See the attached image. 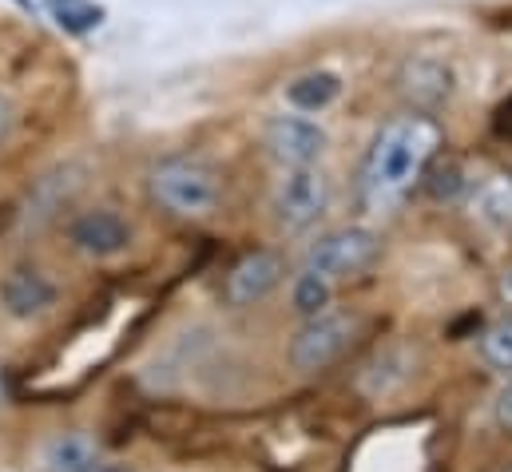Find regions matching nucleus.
Listing matches in <instances>:
<instances>
[{
    "label": "nucleus",
    "instance_id": "a211bd4d",
    "mask_svg": "<svg viewBox=\"0 0 512 472\" xmlns=\"http://www.w3.org/2000/svg\"><path fill=\"white\" fill-rule=\"evenodd\" d=\"M497 298L512 310V266H505V270H501V278H497Z\"/></svg>",
    "mask_w": 512,
    "mask_h": 472
},
{
    "label": "nucleus",
    "instance_id": "6e6552de",
    "mask_svg": "<svg viewBox=\"0 0 512 472\" xmlns=\"http://www.w3.org/2000/svg\"><path fill=\"white\" fill-rule=\"evenodd\" d=\"M40 472H128L120 461H112L100 441H92L88 433H56L40 445Z\"/></svg>",
    "mask_w": 512,
    "mask_h": 472
},
{
    "label": "nucleus",
    "instance_id": "aec40b11",
    "mask_svg": "<svg viewBox=\"0 0 512 472\" xmlns=\"http://www.w3.org/2000/svg\"><path fill=\"white\" fill-rule=\"evenodd\" d=\"M16 4H24V8H32V0H16Z\"/></svg>",
    "mask_w": 512,
    "mask_h": 472
},
{
    "label": "nucleus",
    "instance_id": "2eb2a0df",
    "mask_svg": "<svg viewBox=\"0 0 512 472\" xmlns=\"http://www.w3.org/2000/svg\"><path fill=\"white\" fill-rule=\"evenodd\" d=\"M48 12L72 36L92 32V28L104 24V4H96V0H48Z\"/></svg>",
    "mask_w": 512,
    "mask_h": 472
},
{
    "label": "nucleus",
    "instance_id": "dca6fc26",
    "mask_svg": "<svg viewBox=\"0 0 512 472\" xmlns=\"http://www.w3.org/2000/svg\"><path fill=\"white\" fill-rule=\"evenodd\" d=\"M493 417H497V425H501L505 433H512V377L501 385V393L493 397Z\"/></svg>",
    "mask_w": 512,
    "mask_h": 472
},
{
    "label": "nucleus",
    "instance_id": "f03ea898",
    "mask_svg": "<svg viewBox=\"0 0 512 472\" xmlns=\"http://www.w3.org/2000/svg\"><path fill=\"white\" fill-rule=\"evenodd\" d=\"M147 191L151 199L175 215V219H207L219 207L223 195V179L219 171L199 159V155H171L159 167H151L147 175Z\"/></svg>",
    "mask_w": 512,
    "mask_h": 472
},
{
    "label": "nucleus",
    "instance_id": "4468645a",
    "mask_svg": "<svg viewBox=\"0 0 512 472\" xmlns=\"http://www.w3.org/2000/svg\"><path fill=\"white\" fill-rule=\"evenodd\" d=\"M334 290H338L334 282L298 270V274H294V286H290V302H294L298 318H310V314H322V310L334 306Z\"/></svg>",
    "mask_w": 512,
    "mask_h": 472
},
{
    "label": "nucleus",
    "instance_id": "f3484780",
    "mask_svg": "<svg viewBox=\"0 0 512 472\" xmlns=\"http://www.w3.org/2000/svg\"><path fill=\"white\" fill-rule=\"evenodd\" d=\"M493 131H497V135H509L512 139V96L497 108V116H493Z\"/></svg>",
    "mask_w": 512,
    "mask_h": 472
},
{
    "label": "nucleus",
    "instance_id": "f257e3e1",
    "mask_svg": "<svg viewBox=\"0 0 512 472\" xmlns=\"http://www.w3.org/2000/svg\"><path fill=\"white\" fill-rule=\"evenodd\" d=\"M437 143H441V131L429 116L389 119L374 135L366 163H362V179H358L362 207L370 215L393 211L421 183L429 159L437 155Z\"/></svg>",
    "mask_w": 512,
    "mask_h": 472
},
{
    "label": "nucleus",
    "instance_id": "ddd939ff",
    "mask_svg": "<svg viewBox=\"0 0 512 472\" xmlns=\"http://www.w3.org/2000/svg\"><path fill=\"white\" fill-rule=\"evenodd\" d=\"M473 211H477V219H485L489 227H512V175L489 179V183L473 195Z\"/></svg>",
    "mask_w": 512,
    "mask_h": 472
},
{
    "label": "nucleus",
    "instance_id": "412c9836",
    "mask_svg": "<svg viewBox=\"0 0 512 472\" xmlns=\"http://www.w3.org/2000/svg\"><path fill=\"white\" fill-rule=\"evenodd\" d=\"M509 472H512V469H509Z\"/></svg>",
    "mask_w": 512,
    "mask_h": 472
},
{
    "label": "nucleus",
    "instance_id": "f8f14e48",
    "mask_svg": "<svg viewBox=\"0 0 512 472\" xmlns=\"http://www.w3.org/2000/svg\"><path fill=\"white\" fill-rule=\"evenodd\" d=\"M477 354H481V361H485L493 373L512 377V314L497 318V322H489V326L481 330V338H477Z\"/></svg>",
    "mask_w": 512,
    "mask_h": 472
},
{
    "label": "nucleus",
    "instance_id": "20e7f679",
    "mask_svg": "<svg viewBox=\"0 0 512 472\" xmlns=\"http://www.w3.org/2000/svg\"><path fill=\"white\" fill-rule=\"evenodd\" d=\"M330 199H334V187L318 163L314 167H282V179L274 183V195H270V215H274L278 231L306 235L330 211Z\"/></svg>",
    "mask_w": 512,
    "mask_h": 472
},
{
    "label": "nucleus",
    "instance_id": "39448f33",
    "mask_svg": "<svg viewBox=\"0 0 512 472\" xmlns=\"http://www.w3.org/2000/svg\"><path fill=\"white\" fill-rule=\"evenodd\" d=\"M358 326H362L358 314L338 310V306H330L322 314H310L294 330V338L286 346V357H290V365L298 373H322V369H330L338 357L354 346Z\"/></svg>",
    "mask_w": 512,
    "mask_h": 472
},
{
    "label": "nucleus",
    "instance_id": "1a4fd4ad",
    "mask_svg": "<svg viewBox=\"0 0 512 472\" xmlns=\"http://www.w3.org/2000/svg\"><path fill=\"white\" fill-rule=\"evenodd\" d=\"M68 242H72V250H80L84 258L104 262V258H116V254L128 250L131 227H128V219H120L116 211L100 207V211H84V215L72 219Z\"/></svg>",
    "mask_w": 512,
    "mask_h": 472
},
{
    "label": "nucleus",
    "instance_id": "9d476101",
    "mask_svg": "<svg viewBox=\"0 0 512 472\" xmlns=\"http://www.w3.org/2000/svg\"><path fill=\"white\" fill-rule=\"evenodd\" d=\"M0 306L16 322L44 318L56 306V282L36 266H16L0 286Z\"/></svg>",
    "mask_w": 512,
    "mask_h": 472
},
{
    "label": "nucleus",
    "instance_id": "7ed1b4c3",
    "mask_svg": "<svg viewBox=\"0 0 512 472\" xmlns=\"http://www.w3.org/2000/svg\"><path fill=\"white\" fill-rule=\"evenodd\" d=\"M378 254H382V235H378L374 227L350 223V227H334V231L314 238V242L302 250L298 270L318 274V278H326V282L338 286V282L358 278L362 270H370Z\"/></svg>",
    "mask_w": 512,
    "mask_h": 472
},
{
    "label": "nucleus",
    "instance_id": "6ab92c4d",
    "mask_svg": "<svg viewBox=\"0 0 512 472\" xmlns=\"http://www.w3.org/2000/svg\"><path fill=\"white\" fill-rule=\"evenodd\" d=\"M0 401H4V369H0Z\"/></svg>",
    "mask_w": 512,
    "mask_h": 472
},
{
    "label": "nucleus",
    "instance_id": "423d86ee",
    "mask_svg": "<svg viewBox=\"0 0 512 472\" xmlns=\"http://www.w3.org/2000/svg\"><path fill=\"white\" fill-rule=\"evenodd\" d=\"M262 139H266V151H270L282 167H314V163L326 155V147H330L326 127H322L318 119L302 116V112H294V116H274L266 123Z\"/></svg>",
    "mask_w": 512,
    "mask_h": 472
},
{
    "label": "nucleus",
    "instance_id": "9b49d317",
    "mask_svg": "<svg viewBox=\"0 0 512 472\" xmlns=\"http://www.w3.org/2000/svg\"><path fill=\"white\" fill-rule=\"evenodd\" d=\"M338 96H342V76H338V72H326V68L302 72V76H294V80L286 84V104H290L294 112H302V116L326 112Z\"/></svg>",
    "mask_w": 512,
    "mask_h": 472
},
{
    "label": "nucleus",
    "instance_id": "0eeeda50",
    "mask_svg": "<svg viewBox=\"0 0 512 472\" xmlns=\"http://www.w3.org/2000/svg\"><path fill=\"white\" fill-rule=\"evenodd\" d=\"M282 282H286V262H282V254H278V250H251V254H243V258L227 270V278H223V298H227V306L247 310V306H255L262 298H270Z\"/></svg>",
    "mask_w": 512,
    "mask_h": 472
}]
</instances>
